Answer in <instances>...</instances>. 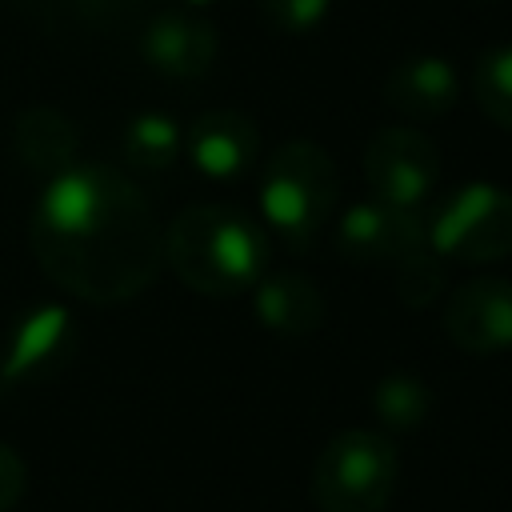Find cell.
I'll return each mask as SVG.
<instances>
[{
	"instance_id": "obj_1",
	"label": "cell",
	"mask_w": 512,
	"mask_h": 512,
	"mask_svg": "<svg viewBox=\"0 0 512 512\" xmlns=\"http://www.w3.org/2000/svg\"><path fill=\"white\" fill-rule=\"evenodd\" d=\"M28 236L48 280L88 304L140 296L164 264V232L144 192L104 164H68L44 180Z\"/></svg>"
},
{
	"instance_id": "obj_2",
	"label": "cell",
	"mask_w": 512,
	"mask_h": 512,
	"mask_svg": "<svg viewBox=\"0 0 512 512\" xmlns=\"http://www.w3.org/2000/svg\"><path fill=\"white\" fill-rule=\"evenodd\" d=\"M164 260L200 296H240L264 276L268 236L232 204H188L164 232Z\"/></svg>"
},
{
	"instance_id": "obj_3",
	"label": "cell",
	"mask_w": 512,
	"mask_h": 512,
	"mask_svg": "<svg viewBox=\"0 0 512 512\" xmlns=\"http://www.w3.org/2000/svg\"><path fill=\"white\" fill-rule=\"evenodd\" d=\"M340 200L336 160L316 140L280 144L260 176V216L296 252H304Z\"/></svg>"
},
{
	"instance_id": "obj_4",
	"label": "cell",
	"mask_w": 512,
	"mask_h": 512,
	"mask_svg": "<svg viewBox=\"0 0 512 512\" xmlns=\"http://www.w3.org/2000/svg\"><path fill=\"white\" fill-rule=\"evenodd\" d=\"M400 476L396 444L376 428L336 432L308 476V496L320 512H384Z\"/></svg>"
},
{
	"instance_id": "obj_5",
	"label": "cell",
	"mask_w": 512,
	"mask_h": 512,
	"mask_svg": "<svg viewBox=\"0 0 512 512\" xmlns=\"http://www.w3.org/2000/svg\"><path fill=\"white\" fill-rule=\"evenodd\" d=\"M428 248L460 264H492L512 256V192L496 184L456 188L428 228Z\"/></svg>"
},
{
	"instance_id": "obj_6",
	"label": "cell",
	"mask_w": 512,
	"mask_h": 512,
	"mask_svg": "<svg viewBox=\"0 0 512 512\" xmlns=\"http://www.w3.org/2000/svg\"><path fill=\"white\" fill-rule=\"evenodd\" d=\"M440 176V152L436 144L408 124L380 128L364 148V180L376 200L420 208Z\"/></svg>"
},
{
	"instance_id": "obj_7",
	"label": "cell",
	"mask_w": 512,
	"mask_h": 512,
	"mask_svg": "<svg viewBox=\"0 0 512 512\" xmlns=\"http://www.w3.org/2000/svg\"><path fill=\"white\" fill-rule=\"evenodd\" d=\"M76 352V320L64 304H32L0 344V384H36L60 372Z\"/></svg>"
},
{
	"instance_id": "obj_8",
	"label": "cell",
	"mask_w": 512,
	"mask_h": 512,
	"mask_svg": "<svg viewBox=\"0 0 512 512\" xmlns=\"http://www.w3.org/2000/svg\"><path fill=\"white\" fill-rule=\"evenodd\" d=\"M444 332L460 352L492 356L512 348V280L472 276L444 304Z\"/></svg>"
},
{
	"instance_id": "obj_9",
	"label": "cell",
	"mask_w": 512,
	"mask_h": 512,
	"mask_svg": "<svg viewBox=\"0 0 512 512\" xmlns=\"http://www.w3.org/2000/svg\"><path fill=\"white\" fill-rule=\"evenodd\" d=\"M424 244V220L420 208H400L384 200H360L352 204L336 224V252L356 264H380L400 260L412 248Z\"/></svg>"
},
{
	"instance_id": "obj_10",
	"label": "cell",
	"mask_w": 512,
	"mask_h": 512,
	"mask_svg": "<svg viewBox=\"0 0 512 512\" xmlns=\"http://www.w3.org/2000/svg\"><path fill=\"white\" fill-rule=\"evenodd\" d=\"M140 52L168 80H200L216 60V28L196 8H168L148 20Z\"/></svg>"
},
{
	"instance_id": "obj_11",
	"label": "cell",
	"mask_w": 512,
	"mask_h": 512,
	"mask_svg": "<svg viewBox=\"0 0 512 512\" xmlns=\"http://www.w3.org/2000/svg\"><path fill=\"white\" fill-rule=\"evenodd\" d=\"M188 160L208 180H240L256 164L260 152V128L248 112L236 108H212L200 112L184 136Z\"/></svg>"
},
{
	"instance_id": "obj_12",
	"label": "cell",
	"mask_w": 512,
	"mask_h": 512,
	"mask_svg": "<svg viewBox=\"0 0 512 512\" xmlns=\"http://www.w3.org/2000/svg\"><path fill=\"white\" fill-rule=\"evenodd\" d=\"M256 316L284 340H304L324 324V292L300 272H264L256 284Z\"/></svg>"
},
{
	"instance_id": "obj_13",
	"label": "cell",
	"mask_w": 512,
	"mask_h": 512,
	"mask_svg": "<svg viewBox=\"0 0 512 512\" xmlns=\"http://www.w3.org/2000/svg\"><path fill=\"white\" fill-rule=\"evenodd\" d=\"M384 100L388 108H396L408 120H436L444 116L456 96H460V80L456 68L440 56H412L404 64H396L384 80Z\"/></svg>"
},
{
	"instance_id": "obj_14",
	"label": "cell",
	"mask_w": 512,
	"mask_h": 512,
	"mask_svg": "<svg viewBox=\"0 0 512 512\" xmlns=\"http://www.w3.org/2000/svg\"><path fill=\"white\" fill-rule=\"evenodd\" d=\"M12 148L32 176L52 180L68 164H76V124L60 108H24L12 124Z\"/></svg>"
},
{
	"instance_id": "obj_15",
	"label": "cell",
	"mask_w": 512,
	"mask_h": 512,
	"mask_svg": "<svg viewBox=\"0 0 512 512\" xmlns=\"http://www.w3.org/2000/svg\"><path fill=\"white\" fill-rule=\"evenodd\" d=\"M184 148V132L164 112H136L120 132V152L136 172H164Z\"/></svg>"
},
{
	"instance_id": "obj_16",
	"label": "cell",
	"mask_w": 512,
	"mask_h": 512,
	"mask_svg": "<svg viewBox=\"0 0 512 512\" xmlns=\"http://www.w3.org/2000/svg\"><path fill=\"white\" fill-rule=\"evenodd\" d=\"M472 92L480 112L512 132V44L488 48L472 68Z\"/></svg>"
},
{
	"instance_id": "obj_17",
	"label": "cell",
	"mask_w": 512,
	"mask_h": 512,
	"mask_svg": "<svg viewBox=\"0 0 512 512\" xmlns=\"http://www.w3.org/2000/svg\"><path fill=\"white\" fill-rule=\"evenodd\" d=\"M428 408H432V392L416 376H384L372 392V412L392 432L416 428L428 416Z\"/></svg>"
},
{
	"instance_id": "obj_18",
	"label": "cell",
	"mask_w": 512,
	"mask_h": 512,
	"mask_svg": "<svg viewBox=\"0 0 512 512\" xmlns=\"http://www.w3.org/2000/svg\"><path fill=\"white\" fill-rule=\"evenodd\" d=\"M396 296L408 308H428L444 296V268L428 244H420L396 260Z\"/></svg>"
},
{
	"instance_id": "obj_19",
	"label": "cell",
	"mask_w": 512,
	"mask_h": 512,
	"mask_svg": "<svg viewBox=\"0 0 512 512\" xmlns=\"http://www.w3.org/2000/svg\"><path fill=\"white\" fill-rule=\"evenodd\" d=\"M264 20L280 32H308L328 16V0H256Z\"/></svg>"
},
{
	"instance_id": "obj_20",
	"label": "cell",
	"mask_w": 512,
	"mask_h": 512,
	"mask_svg": "<svg viewBox=\"0 0 512 512\" xmlns=\"http://www.w3.org/2000/svg\"><path fill=\"white\" fill-rule=\"evenodd\" d=\"M24 484H28V472H24L20 452L0 440V512H12L20 504Z\"/></svg>"
},
{
	"instance_id": "obj_21",
	"label": "cell",
	"mask_w": 512,
	"mask_h": 512,
	"mask_svg": "<svg viewBox=\"0 0 512 512\" xmlns=\"http://www.w3.org/2000/svg\"><path fill=\"white\" fill-rule=\"evenodd\" d=\"M184 4H192V8H196V4H212V0H184Z\"/></svg>"
}]
</instances>
